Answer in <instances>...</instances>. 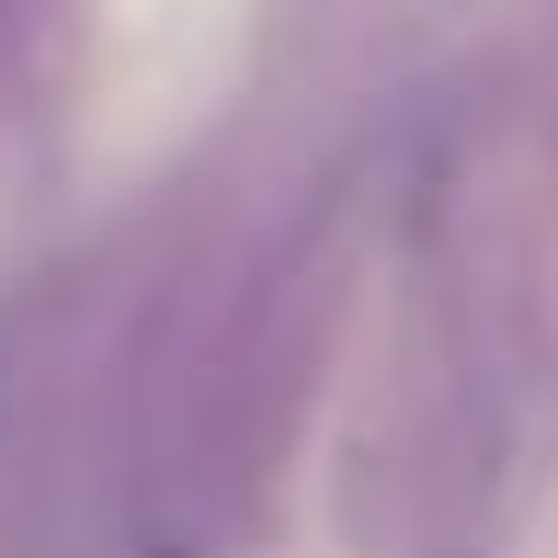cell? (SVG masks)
<instances>
[{
    "instance_id": "1",
    "label": "cell",
    "mask_w": 558,
    "mask_h": 558,
    "mask_svg": "<svg viewBox=\"0 0 558 558\" xmlns=\"http://www.w3.org/2000/svg\"><path fill=\"white\" fill-rule=\"evenodd\" d=\"M434 12H468V0H434Z\"/></svg>"
}]
</instances>
